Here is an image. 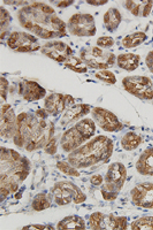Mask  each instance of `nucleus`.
<instances>
[{
    "mask_svg": "<svg viewBox=\"0 0 153 230\" xmlns=\"http://www.w3.org/2000/svg\"><path fill=\"white\" fill-rule=\"evenodd\" d=\"M113 148L111 139L105 135H98L71 151L68 160L75 168H86L107 160L111 156Z\"/></svg>",
    "mask_w": 153,
    "mask_h": 230,
    "instance_id": "nucleus-1",
    "label": "nucleus"
},
{
    "mask_svg": "<svg viewBox=\"0 0 153 230\" xmlns=\"http://www.w3.org/2000/svg\"><path fill=\"white\" fill-rule=\"evenodd\" d=\"M95 123L91 118H85L66 130L61 140L63 149L67 152H71L93 137L96 130Z\"/></svg>",
    "mask_w": 153,
    "mask_h": 230,
    "instance_id": "nucleus-2",
    "label": "nucleus"
},
{
    "mask_svg": "<svg viewBox=\"0 0 153 230\" xmlns=\"http://www.w3.org/2000/svg\"><path fill=\"white\" fill-rule=\"evenodd\" d=\"M80 58L87 66L91 68L104 70L111 67L116 60L115 55L97 46L89 47L83 50Z\"/></svg>",
    "mask_w": 153,
    "mask_h": 230,
    "instance_id": "nucleus-3",
    "label": "nucleus"
},
{
    "mask_svg": "<svg viewBox=\"0 0 153 230\" xmlns=\"http://www.w3.org/2000/svg\"><path fill=\"white\" fill-rule=\"evenodd\" d=\"M122 83L129 93L142 100L153 98V84L149 77L141 75L128 76L124 77Z\"/></svg>",
    "mask_w": 153,
    "mask_h": 230,
    "instance_id": "nucleus-4",
    "label": "nucleus"
},
{
    "mask_svg": "<svg viewBox=\"0 0 153 230\" xmlns=\"http://www.w3.org/2000/svg\"><path fill=\"white\" fill-rule=\"evenodd\" d=\"M55 202L59 205L69 204L72 201L75 204L84 202L86 196L75 185L68 182L57 183L53 189Z\"/></svg>",
    "mask_w": 153,
    "mask_h": 230,
    "instance_id": "nucleus-5",
    "label": "nucleus"
},
{
    "mask_svg": "<svg viewBox=\"0 0 153 230\" xmlns=\"http://www.w3.org/2000/svg\"><path fill=\"white\" fill-rule=\"evenodd\" d=\"M126 176V170L123 164L119 162L112 163L108 166L105 176V184L101 190L118 194L124 185Z\"/></svg>",
    "mask_w": 153,
    "mask_h": 230,
    "instance_id": "nucleus-6",
    "label": "nucleus"
},
{
    "mask_svg": "<svg viewBox=\"0 0 153 230\" xmlns=\"http://www.w3.org/2000/svg\"><path fill=\"white\" fill-rule=\"evenodd\" d=\"M68 24L70 32L73 35L92 36L96 34L94 19L90 14H75L69 19Z\"/></svg>",
    "mask_w": 153,
    "mask_h": 230,
    "instance_id": "nucleus-7",
    "label": "nucleus"
},
{
    "mask_svg": "<svg viewBox=\"0 0 153 230\" xmlns=\"http://www.w3.org/2000/svg\"><path fill=\"white\" fill-rule=\"evenodd\" d=\"M91 114L95 123L104 131L117 132L123 128L122 123L116 115L107 109L95 107L91 110Z\"/></svg>",
    "mask_w": 153,
    "mask_h": 230,
    "instance_id": "nucleus-8",
    "label": "nucleus"
},
{
    "mask_svg": "<svg viewBox=\"0 0 153 230\" xmlns=\"http://www.w3.org/2000/svg\"><path fill=\"white\" fill-rule=\"evenodd\" d=\"M131 195L136 206L146 209L153 208V182L137 185L132 189Z\"/></svg>",
    "mask_w": 153,
    "mask_h": 230,
    "instance_id": "nucleus-9",
    "label": "nucleus"
},
{
    "mask_svg": "<svg viewBox=\"0 0 153 230\" xmlns=\"http://www.w3.org/2000/svg\"><path fill=\"white\" fill-rule=\"evenodd\" d=\"M89 105L86 103H78L73 105L68 110L62 119L63 125L76 121L88 115L90 112Z\"/></svg>",
    "mask_w": 153,
    "mask_h": 230,
    "instance_id": "nucleus-10",
    "label": "nucleus"
},
{
    "mask_svg": "<svg viewBox=\"0 0 153 230\" xmlns=\"http://www.w3.org/2000/svg\"><path fill=\"white\" fill-rule=\"evenodd\" d=\"M136 167L141 174L153 176V148L144 151L137 162Z\"/></svg>",
    "mask_w": 153,
    "mask_h": 230,
    "instance_id": "nucleus-11",
    "label": "nucleus"
},
{
    "mask_svg": "<svg viewBox=\"0 0 153 230\" xmlns=\"http://www.w3.org/2000/svg\"><path fill=\"white\" fill-rule=\"evenodd\" d=\"M140 60L138 54L128 53L119 55L117 57L118 66L120 68L128 71H132L138 67Z\"/></svg>",
    "mask_w": 153,
    "mask_h": 230,
    "instance_id": "nucleus-12",
    "label": "nucleus"
},
{
    "mask_svg": "<svg viewBox=\"0 0 153 230\" xmlns=\"http://www.w3.org/2000/svg\"><path fill=\"white\" fill-rule=\"evenodd\" d=\"M59 230H83L85 228V222L82 218L76 216L67 217L57 224Z\"/></svg>",
    "mask_w": 153,
    "mask_h": 230,
    "instance_id": "nucleus-13",
    "label": "nucleus"
},
{
    "mask_svg": "<svg viewBox=\"0 0 153 230\" xmlns=\"http://www.w3.org/2000/svg\"><path fill=\"white\" fill-rule=\"evenodd\" d=\"M121 16L119 10L114 8H110L105 13L103 21L107 29L112 32L116 29L121 21Z\"/></svg>",
    "mask_w": 153,
    "mask_h": 230,
    "instance_id": "nucleus-14",
    "label": "nucleus"
},
{
    "mask_svg": "<svg viewBox=\"0 0 153 230\" xmlns=\"http://www.w3.org/2000/svg\"><path fill=\"white\" fill-rule=\"evenodd\" d=\"M105 229L106 228L112 230H126L127 228V219L124 216L116 217L110 214L104 219Z\"/></svg>",
    "mask_w": 153,
    "mask_h": 230,
    "instance_id": "nucleus-15",
    "label": "nucleus"
},
{
    "mask_svg": "<svg viewBox=\"0 0 153 230\" xmlns=\"http://www.w3.org/2000/svg\"><path fill=\"white\" fill-rule=\"evenodd\" d=\"M146 35L142 32L138 31L128 35L122 40L123 47L126 48L136 47L142 43L146 39Z\"/></svg>",
    "mask_w": 153,
    "mask_h": 230,
    "instance_id": "nucleus-16",
    "label": "nucleus"
},
{
    "mask_svg": "<svg viewBox=\"0 0 153 230\" xmlns=\"http://www.w3.org/2000/svg\"><path fill=\"white\" fill-rule=\"evenodd\" d=\"M141 138L133 132L127 133L122 138L121 144L122 147L127 151L135 149L140 143Z\"/></svg>",
    "mask_w": 153,
    "mask_h": 230,
    "instance_id": "nucleus-17",
    "label": "nucleus"
},
{
    "mask_svg": "<svg viewBox=\"0 0 153 230\" xmlns=\"http://www.w3.org/2000/svg\"><path fill=\"white\" fill-rule=\"evenodd\" d=\"M65 66L73 71L79 73H84L88 71L87 66L80 58L75 56L70 57Z\"/></svg>",
    "mask_w": 153,
    "mask_h": 230,
    "instance_id": "nucleus-18",
    "label": "nucleus"
},
{
    "mask_svg": "<svg viewBox=\"0 0 153 230\" xmlns=\"http://www.w3.org/2000/svg\"><path fill=\"white\" fill-rule=\"evenodd\" d=\"M132 230H153V217H143L133 221L131 225Z\"/></svg>",
    "mask_w": 153,
    "mask_h": 230,
    "instance_id": "nucleus-19",
    "label": "nucleus"
},
{
    "mask_svg": "<svg viewBox=\"0 0 153 230\" xmlns=\"http://www.w3.org/2000/svg\"><path fill=\"white\" fill-rule=\"evenodd\" d=\"M105 216L102 213L99 212L92 214L89 218L90 227L93 230L103 229Z\"/></svg>",
    "mask_w": 153,
    "mask_h": 230,
    "instance_id": "nucleus-20",
    "label": "nucleus"
},
{
    "mask_svg": "<svg viewBox=\"0 0 153 230\" xmlns=\"http://www.w3.org/2000/svg\"><path fill=\"white\" fill-rule=\"evenodd\" d=\"M50 204L43 194H38L33 201L32 206L36 211H40L46 209L50 206Z\"/></svg>",
    "mask_w": 153,
    "mask_h": 230,
    "instance_id": "nucleus-21",
    "label": "nucleus"
},
{
    "mask_svg": "<svg viewBox=\"0 0 153 230\" xmlns=\"http://www.w3.org/2000/svg\"><path fill=\"white\" fill-rule=\"evenodd\" d=\"M95 76L98 80L110 84H114L117 81L114 74L107 69L100 70L96 72Z\"/></svg>",
    "mask_w": 153,
    "mask_h": 230,
    "instance_id": "nucleus-22",
    "label": "nucleus"
},
{
    "mask_svg": "<svg viewBox=\"0 0 153 230\" xmlns=\"http://www.w3.org/2000/svg\"><path fill=\"white\" fill-rule=\"evenodd\" d=\"M56 167L58 169L65 174L77 177L80 176V173L73 166H71L67 162L65 161H59L56 164Z\"/></svg>",
    "mask_w": 153,
    "mask_h": 230,
    "instance_id": "nucleus-23",
    "label": "nucleus"
},
{
    "mask_svg": "<svg viewBox=\"0 0 153 230\" xmlns=\"http://www.w3.org/2000/svg\"><path fill=\"white\" fill-rule=\"evenodd\" d=\"M114 41L111 37L104 36L99 37L97 39V44L100 47L102 48H108L112 46Z\"/></svg>",
    "mask_w": 153,
    "mask_h": 230,
    "instance_id": "nucleus-24",
    "label": "nucleus"
},
{
    "mask_svg": "<svg viewBox=\"0 0 153 230\" xmlns=\"http://www.w3.org/2000/svg\"><path fill=\"white\" fill-rule=\"evenodd\" d=\"M57 150V147L55 145V141L52 139L46 145L45 148V152L49 154L53 155L55 154Z\"/></svg>",
    "mask_w": 153,
    "mask_h": 230,
    "instance_id": "nucleus-25",
    "label": "nucleus"
},
{
    "mask_svg": "<svg viewBox=\"0 0 153 230\" xmlns=\"http://www.w3.org/2000/svg\"><path fill=\"white\" fill-rule=\"evenodd\" d=\"M19 38V34L17 32L14 31L10 34L9 38L7 41L8 45L12 48H14L16 47L15 43Z\"/></svg>",
    "mask_w": 153,
    "mask_h": 230,
    "instance_id": "nucleus-26",
    "label": "nucleus"
},
{
    "mask_svg": "<svg viewBox=\"0 0 153 230\" xmlns=\"http://www.w3.org/2000/svg\"><path fill=\"white\" fill-rule=\"evenodd\" d=\"M145 63L149 71L153 74V50L150 51L145 59Z\"/></svg>",
    "mask_w": 153,
    "mask_h": 230,
    "instance_id": "nucleus-27",
    "label": "nucleus"
},
{
    "mask_svg": "<svg viewBox=\"0 0 153 230\" xmlns=\"http://www.w3.org/2000/svg\"><path fill=\"white\" fill-rule=\"evenodd\" d=\"M153 1L148 0L143 7L142 16L143 17H147L150 14L152 6Z\"/></svg>",
    "mask_w": 153,
    "mask_h": 230,
    "instance_id": "nucleus-28",
    "label": "nucleus"
},
{
    "mask_svg": "<svg viewBox=\"0 0 153 230\" xmlns=\"http://www.w3.org/2000/svg\"><path fill=\"white\" fill-rule=\"evenodd\" d=\"M14 142L15 144L20 147H22L23 145V140L21 135L19 128L14 137Z\"/></svg>",
    "mask_w": 153,
    "mask_h": 230,
    "instance_id": "nucleus-29",
    "label": "nucleus"
},
{
    "mask_svg": "<svg viewBox=\"0 0 153 230\" xmlns=\"http://www.w3.org/2000/svg\"><path fill=\"white\" fill-rule=\"evenodd\" d=\"M103 179L102 176L99 174L95 175L91 177V182L95 185H99L102 183Z\"/></svg>",
    "mask_w": 153,
    "mask_h": 230,
    "instance_id": "nucleus-30",
    "label": "nucleus"
},
{
    "mask_svg": "<svg viewBox=\"0 0 153 230\" xmlns=\"http://www.w3.org/2000/svg\"><path fill=\"white\" fill-rule=\"evenodd\" d=\"M46 226L39 225H32L25 226L23 230H45Z\"/></svg>",
    "mask_w": 153,
    "mask_h": 230,
    "instance_id": "nucleus-31",
    "label": "nucleus"
},
{
    "mask_svg": "<svg viewBox=\"0 0 153 230\" xmlns=\"http://www.w3.org/2000/svg\"><path fill=\"white\" fill-rule=\"evenodd\" d=\"M108 0H87L86 2L88 4L95 6L102 5L106 3Z\"/></svg>",
    "mask_w": 153,
    "mask_h": 230,
    "instance_id": "nucleus-32",
    "label": "nucleus"
},
{
    "mask_svg": "<svg viewBox=\"0 0 153 230\" xmlns=\"http://www.w3.org/2000/svg\"><path fill=\"white\" fill-rule=\"evenodd\" d=\"M74 1L73 0H64L61 1L57 5L58 7H66L71 5Z\"/></svg>",
    "mask_w": 153,
    "mask_h": 230,
    "instance_id": "nucleus-33",
    "label": "nucleus"
},
{
    "mask_svg": "<svg viewBox=\"0 0 153 230\" xmlns=\"http://www.w3.org/2000/svg\"><path fill=\"white\" fill-rule=\"evenodd\" d=\"M10 19V14L8 11L4 9H0V20Z\"/></svg>",
    "mask_w": 153,
    "mask_h": 230,
    "instance_id": "nucleus-34",
    "label": "nucleus"
},
{
    "mask_svg": "<svg viewBox=\"0 0 153 230\" xmlns=\"http://www.w3.org/2000/svg\"><path fill=\"white\" fill-rule=\"evenodd\" d=\"M134 4L135 3H134V1H133L132 6H134V7H132L130 11H131V13L133 15L135 16H137L139 14L140 4H138L137 5H136L135 6H134Z\"/></svg>",
    "mask_w": 153,
    "mask_h": 230,
    "instance_id": "nucleus-35",
    "label": "nucleus"
},
{
    "mask_svg": "<svg viewBox=\"0 0 153 230\" xmlns=\"http://www.w3.org/2000/svg\"><path fill=\"white\" fill-rule=\"evenodd\" d=\"M41 10L44 13L50 14L53 13L55 11L52 7L47 5L42 6L41 7Z\"/></svg>",
    "mask_w": 153,
    "mask_h": 230,
    "instance_id": "nucleus-36",
    "label": "nucleus"
},
{
    "mask_svg": "<svg viewBox=\"0 0 153 230\" xmlns=\"http://www.w3.org/2000/svg\"><path fill=\"white\" fill-rule=\"evenodd\" d=\"M1 201L4 199L9 194V191L4 188H1L0 190Z\"/></svg>",
    "mask_w": 153,
    "mask_h": 230,
    "instance_id": "nucleus-37",
    "label": "nucleus"
},
{
    "mask_svg": "<svg viewBox=\"0 0 153 230\" xmlns=\"http://www.w3.org/2000/svg\"><path fill=\"white\" fill-rule=\"evenodd\" d=\"M31 46L30 45H26L24 46H19L16 51L19 52H26L31 50Z\"/></svg>",
    "mask_w": 153,
    "mask_h": 230,
    "instance_id": "nucleus-38",
    "label": "nucleus"
},
{
    "mask_svg": "<svg viewBox=\"0 0 153 230\" xmlns=\"http://www.w3.org/2000/svg\"><path fill=\"white\" fill-rule=\"evenodd\" d=\"M16 174L19 176L21 181H23L26 178L29 173L27 171L22 170L17 172Z\"/></svg>",
    "mask_w": 153,
    "mask_h": 230,
    "instance_id": "nucleus-39",
    "label": "nucleus"
},
{
    "mask_svg": "<svg viewBox=\"0 0 153 230\" xmlns=\"http://www.w3.org/2000/svg\"><path fill=\"white\" fill-rule=\"evenodd\" d=\"M7 151L4 148H1V159H7L9 157Z\"/></svg>",
    "mask_w": 153,
    "mask_h": 230,
    "instance_id": "nucleus-40",
    "label": "nucleus"
},
{
    "mask_svg": "<svg viewBox=\"0 0 153 230\" xmlns=\"http://www.w3.org/2000/svg\"><path fill=\"white\" fill-rule=\"evenodd\" d=\"M10 152L12 157L15 161L18 160L19 159L20 155L17 152L13 149H11Z\"/></svg>",
    "mask_w": 153,
    "mask_h": 230,
    "instance_id": "nucleus-41",
    "label": "nucleus"
},
{
    "mask_svg": "<svg viewBox=\"0 0 153 230\" xmlns=\"http://www.w3.org/2000/svg\"><path fill=\"white\" fill-rule=\"evenodd\" d=\"M51 22L53 23L59 25L63 21L57 17H53L51 19Z\"/></svg>",
    "mask_w": 153,
    "mask_h": 230,
    "instance_id": "nucleus-42",
    "label": "nucleus"
},
{
    "mask_svg": "<svg viewBox=\"0 0 153 230\" xmlns=\"http://www.w3.org/2000/svg\"><path fill=\"white\" fill-rule=\"evenodd\" d=\"M35 144L33 142H32L27 146L26 149L28 151H31L35 148Z\"/></svg>",
    "mask_w": 153,
    "mask_h": 230,
    "instance_id": "nucleus-43",
    "label": "nucleus"
},
{
    "mask_svg": "<svg viewBox=\"0 0 153 230\" xmlns=\"http://www.w3.org/2000/svg\"><path fill=\"white\" fill-rule=\"evenodd\" d=\"M26 115L25 113H22L18 116L17 118V121L19 123L21 122L23 119L26 118Z\"/></svg>",
    "mask_w": 153,
    "mask_h": 230,
    "instance_id": "nucleus-44",
    "label": "nucleus"
},
{
    "mask_svg": "<svg viewBox=\"0 0 153 230\" xmlns=\"http://www.w3.org/2000/svg\"><path fill=\"white\" fill-rule=\"evenodd\" d=\"M54 131V127L53 125H52L50 127L49 132V139L51 138V137L53 135Z\"/></svg>",
    "mask_w": 153,
    "mask_h": 230,
    "instance_id": "nucleus-45",
    "label": "nucleus"
},
{
    "mask_svg": "<svg viewBox=\"0 0 153 230\" xmlns=\"http://www.w3.org/2000/svg\"><path fill=\"white\" fill-rule=\"evenodd\" d=\"M33 24L30 21L27 22L24 25V26L26 28L31 29L33 27Z\"/></svg>",
    "mask_w": 153,
    "mask_h": 230,
    "instance_id": "nucleus-46",
    "label": "nucleus"
},
{
    "mask_svg": "<svg viewBox=\"0 0 153 230\" xmlns=\"http://www.w3.org/2000/svg\"><path fill=\"white\" fill-rule=\"evenodd\" d=\"M26 35L27 39H29L30 41L34 42L36 40V38L33 36L29 34H26Z\"/></svg>",
    "mask_w": 153,
    "mask_h": 230,
    "instance_id": "nucleus-47",
    "label": "nucleus"
},
{
    "mask_svg": "<svg viewBox=\"0 0 153 230\" xmlns=\"http://www.w3.org/2000/svg\"><path fill=\"white\" fill-rule=\"evenodd\" d=\"M11 190L13 192H15L18 188V186L16 184H13L11 185Z\"/></svg>",
    "mask_w": 153,
    "mask_h": 230,
    "instance_id": "nucleus-48",
    "label": "nucleus"
},
{
    "mask_svg": "<svg viewBox=\"0 0 153 230\" xmlns=\"http://www.w3.org/2000/svg\"><path fill=\"white\" fill-rule=\"evenodd\" d=\"M15 198L16 199H19L22 198V194L19 193H16L14 196Z\"/></svg>",
    "mask_w": 153,
    "mask_h": 230,
    "instance_id": "nucleus-49",
    "label": "nucleus"
},
{
    "mask_svg": "<svg viewBox=\"0 0 153 230\" xmlns=\"http://www.w3.org/2000/svg\"><path fill=\"white\" fill-rule=\"evenodd\" d=\"M6 34V31H4L3 32H2L0 35V39H3L4 38V37Z\"/></svg>",
    "mask_w": 153,
    "mask_h": 230,
    "instance_id": "nucleus-50",
    "label": "nucleus"
},
{
    "mask_svg": "<svg viewBox=\"0 0 153 230\" xmlns=\"http://www.w3.org/2000/svg\"><path fill=\"white\" fill-rule=\"evenodd\" d=\"M40 125L42 127H44L46 126V124L44 121H42L40 123Z\"/></svg>",
    "mask_w": 153,
    "mask_h": 230,
    "instance_id": "nucleus-51",
    "label": "nucleus"
},
{
    "mask_svg": "<svg viewBox=\"0 0 153 230\" xmlns=\"http://www.w3.org/2000/svg\"><path fill=\"white\" fill-rule=\"evenodd\" d=\"M40 48V46H36V47L34 48L32 50V51H37L38 50H39Z\"/></svg>",
    "mask_w": 153,
    "mask_h": 230,
    "instance_id": "nucleus-52",
    "label": "nucleus"
}]
</instances>
